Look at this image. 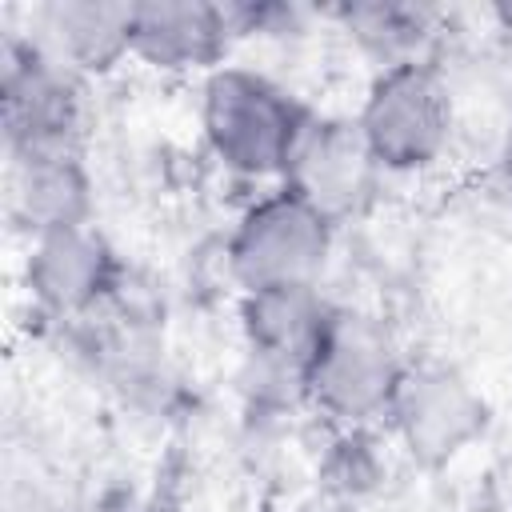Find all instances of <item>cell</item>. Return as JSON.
<instances>
[{"instance_id":"1","label":"cell","mask_w":512,"mask_h":512,"mask_svg":"<svg viewBox=\"0 0 512 512\" xmlns=\"http://www.w3.org/2000/svg\"><path fill=\"white\" fill-rule=\"evenodd\" d=\"M204 136L216 160L240 176H284L308 112L268 76L248 68H212L200 104Z\"/></svg>"},{"instance_id":"2","label":"cell","mask_w":512,"mask_h":512,"mask_svg":"<svg viewBox=\"0 0 512 512\" xmlns=\"http://www.w3.org/2000/svg\"><path fill=\"white\" fill-rule=\"evenodd\" d=\"M400 376L404 364L388 328L364 312L332 308L304 372V396H312L328 416L360 424L388 416Z\"/></svg>"},{"instance_id":"3","label":"cell","mask_w":512,"mask_h":512,"mask_svg":"<svg viewBox=\"0 0 512 512\" xmlns=\"http://www.w3.org/2000/svg\"><path fill=\"white\" fill-rule=\"evenodd\" d=\"M356 128L380 168L416 172L448 148L452 96L432 64L380 68L364 96Z\"/></svg>"},{"instance_id":"4","label":"cell","mask_w":512,"mask_h":512,"mask_svg":"<svg viewBox=\"0 0 512 512\" xmlns=\"http://www.w3.org/2000/svg\"><path fill=\"white\" fill-rule=\"evenodd\" d=\"M332 228L336 224L312 204L280 188L240 216L228 240L232 276L244 284V292L316 284L332 252Z\"/></svg>"},{"instance_id":"5","label":"cell","mask_w":512,"mask_h":512,"mask_svg":"<svg viewBox=\"0 0 512 512\" xmlns=\"http://www.w3.org/2000/svg\"><path fill=\"white\" fill-rule=\"evenodd\" d=\"M388 420L416 464L440 468L484 436L488 404L468 376L448 364H404Z\"/></svg>"},{"instance_id":"6","label":"cell","mask_w":512,"mask_h":512,"mask_svg":"<svg viewBox=\"0 0 512 512\" xmlns=\"http://www.w3.org/2000/svg\"><path fill=\"white\" fill-rule=\"evenodd\" d=\"M376 172L380 164L372 160L356 120L308 116L284 164V188L336 224L372 200Z\"/></svg>"},{"instance_id":"7","label":"cell","mask_w":512,"mask_h":512,"mask_svg":"<svg viewBox=\"0 0 512 512\" xmlns=\"http://www.w3.org/2000/svg\"><path fill=\"white\" fill-rule=\"evenodd\" d=\"M4 128L8 152H76L80 100L72 72L48 60L36 40L4 48Z\"/></svg>"},{"instance_id":"8","label":"cell","mask_w":512,"mask_h":512,"mask_svg":"<svg viewBox=\"0 0 512 512\" xmlns=\"http://www.w3.org/2000/svg\"><path fill=\"white\" fill-rule=\"evenodd\" d=\"M328 316L332 308L320 300L316 284L244 292V304H240V324L260 368L276 380H288L300 392H304V372Z\"/></svg>"},{"instance_id":"9","label":"cell","mask_w":512,"mask_h":512,"mask_svg":"<svg viewBox=\"0 0 512 512\" xmlns=\"http://www.w3.org/2000/svg\"><path fill=\"white\" fill-rule=\"evenodd\" d=\"M24 280L40 308L76 316L108 296V288L116 284V256L92 224L56 228L32 236Z\"/></svg>"},{"instance_id":"10","label":"cell","mask_w":512,"mask_h":512,"mask_svg":"<svg viewBox=\"0 0 512 512\" xmlns=\"http://www.w3.org/2000/svg\"><path fill=\"white\" fill-rule=\"evenodd\" d=\"M232 12L208 0H144L132 4V56L164 72L220 64L232 40Z\"/></svg>"},{"instance_id":"11","label":"cell","mask_w":512,"mask_h":512,"mask_svg":"<svg viewBox=\"0 0 512 512\" xmlns=\"http://www.w3.org/2000/svg\"><path fill=\"white\" fill-rule=\"evenodd\" d=\"M8 212L28 236L88 224L92 184L80 152H8Z\"/></svg>"},{"instance_id":"12","label":"cell","mask_w":512,"mask_h":512,"mask_svg":"<svg viewBox=\"0 0 512 512\" xmlns=\"http://www.w3.org/2000/svg\"><path fill=\"white\" fill-rule=\"evenodd\" d=\"M32 40L68 72H108L132 56V4L52 0L36 12Z\"/></svg>"},{"instance_id":"13","label":"cell","mask_w":512,"mask_h":512,"mask_svg":"<svg viewBox=\"0 0 512 512\" xmlns=\"http://www.w3.org/2000/svg\"><path fill=\"white\" fill-rule=\"evenodd\" d=\"M352 36L372 48L384 68L396 64H428L424 44L436 32V12L424 4H356L344 12Z\"/></svg>"},{"instance_id":"14","label":"cell","mask_w":512,"mask_h":512,"mask_svg":"<svg viewBox=\"0 0 512 512\" xmlns=\"http://www.w3.org/2000/svg\"><path fill=\"white\" fill-rule=\"evenodd\" d=\"M496 180H500V192L512 200V128L504 132V144H500V156H496Z\"/></svg>"},{"instance_id":"15","label":"cell","mask_w":512,"mask_h":512,"mask_svg":"<svg viewBox=\"0 0 512 512\" xmlns=\"http://www.w3.org/2000/svg\"><path fill=\"white\" fill-rule=\"evenodd\" d=\"M500 20H504V24L512 28V8H500Z\"/></svg>"}]
</instances>
